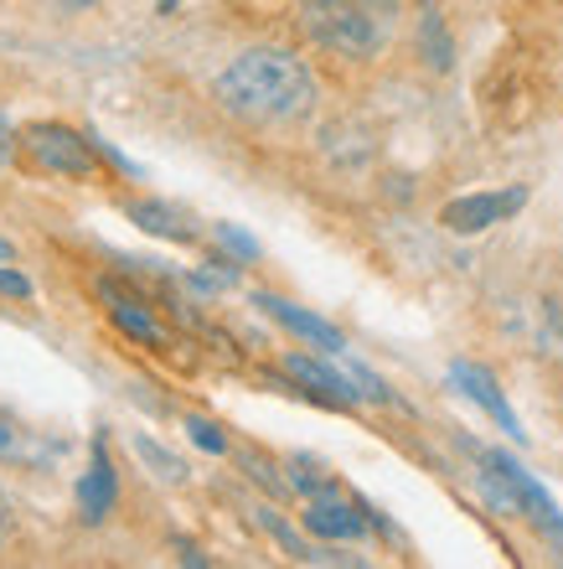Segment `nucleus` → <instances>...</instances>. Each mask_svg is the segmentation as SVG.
I'll use <instances>...</instances> for the list:
<instances>
[{
	"label": "nucleus",
	"instance_id": "nucleus-18",
	"mask_svg": "<svg viewBox=\"0 0 563 569\" xmlns=\"http://www.w3.org/2000/svg\"><path fill=\"white\" fill-rule=\"evenodd\" d=\"M11 528H16V508H11V497L0 492V549L11 543Z\"/></svg>",
	"mask_w": 563,
	"mask_h": 569
},
{
	"label": "nucleus",
	"instance_id": "nucleus-8",
	"mask_svg": "<svg viewBox=\"0 0 563 569\" xmlns=\"http://www.w3.org/2000/svg\"><path fill=\"white\" fill-rule=\"evenodd\" d=\"M450 383H455V389L465 393V399H475V405L486 409L491 420L502 425V430L512 435V440H522L517 415H512V405L502 399V389H496V378H491L486 368H475V362H455V368H450Z\"/></svg>",
	"mask_w": 563,
	"mask_h": 569
},
{
	"label": "nucleus",
	"instance_id": "nucleus-5",
	"mask_svg": "<svg viewBox=\"0 0 563 569\" xmlns=\"http://www.w3.org/2000/svg\"><path fill=\"white\" fill-rule=\"evenodd\" d=\"M305 533H315V539L326 543H356L368 539V508L362 502H346L341 492H321V497H305Z\"/></svg>",
	"mask_w": 563,
	"mask_h": 569
},
{
	"label": "nucleus",
	"instance_id": "nucleus-15",
	"mask_svg": "<svg viewBox=\"0 0 563 569\" xmlns=\"http://www.w3.org/2000/svg\"><path fill=\"white\" fill-rule=\"evenodd\" d=\"M187 435H192L202 450H212V456H223V450H228V435L218 430L212 420H187Z\"/></svg>",
	"mask_w": 563,
	"mask_h": 569
},
{
	"label": "nucleus",
	"instance_id": "nucleus-13",
	"mask_svg": "<svg viewBox=\"0 0 563 569\" xmlns=\"http://www.w3.org/2000/svg\"><path fill=\"white\" fill-rule=\"evenodd\" d=\"M99 296L109 300V316H114V327H119V331H130V337H140V342H150V347H161V342H165V337H161V327L150 321V311H145V306H140V300H134V296H124V290H119L114 280H104V284H99Z\"/></svg>",
	"mask_w": 563,
	"mask_h": 569
},
{
	"label": "nucleus",
	"instance_id": "nucleus-14",
	"mask_svg": "<svg viewBox=\"0 0 563 569\" xmlns=\"http://www.w3.org/2000/svg\"><path fill=\"white\" fill-rule=\"evenodd\" d=\"M134 456H140V461H145V466H150V471H155V477H161V481H187V466H181L177 456H171V450H161V446H155L150 435H134Z\"/></svg>",
	"mask_w": 563,
	"mask_h": 569
},
{
	"label": "nucleus",
	"instance_id": "nucleus-12",
	"mask_svg": "<svg viewBox=\"0 0 563 569\" xmlns=\"http://www.w3.org/2000/svg\"><path fill=\"white\" fill-rule=\"evenodd\" d=\"M62 456V446H47L37 430H27L21 420H11L6 409H0V461L6 466H42Z\"/></svg>",
	"mask_w": 563,
	"mask_h": 569
},
{
	"label": "nucleus",
	"instance_id": "nucleus-6",
	"mask_svg": "<svg viewBox=\"0 0 563 569\" xmlns=\"http://www.w3.org/2000/svg\"><path fill=\"white\" fill-rule=\"evenodd\" d=\"M527 202V187H506V192H471V197H455L445 212H440V223L450 233H486L491 223H506L512 212H522Z\"/></svg>",
	"mask_w": 563,
	"mask_h": 569
},
{
	"label": "nucleus",
	"instance_id": "nucleus-7",
	"mask_svg": "<svg viewBox=\"0 0 563 569\" xmlns=\"http://www.w3.org/2000/svg\"><path fill=\"white\" fill-rule=\"evenodd\" d=\"M114 502H119V471H114V461H109L104 435H93L89 471L78 477V518L99 528V523L109 518V512H114Z\"/></svg>",
	"mask_w": 563,
	"mask_h": 569
},
{
	"label": "nucleus",
	"instance_id": "nucleus-2",
	"mask_svg": "<svg viewBox=\"0 0 563 569\" xmlns=\"http://www.w3.org/2000/svg\"><path fill=\"white\" fill-rule=\"evenodd\" d=\"M393 0H300V27L336 58H378L393 42Z\"/></svg>",
	"mask_w": 563,
	"mask_h": 569
},
{
	"label": "nucleus",
	"instance_id": "nucleus-19",
	"mask_svg": "<svg viewBox=\"0 0 563 569\" xmlns=\"http://www.w3.org/2000/svg\"><path fill=\"white\" fill-rule=\"evenodd\" d=\"M0 259H6V264H11V259H16V249H11V243H6V239H0Z\"/></svg>",
	"mask_w": 563,
	"mask_h": 569
},
{
	"label": "nucleus",
	"instance_id": "nucleus-9",
	"mask_svg": "<svg viewBox=\"0 0 563 569\" xmlns=\"http://www.w3.org/2000/svg\"><path fill=\"white\" fill-rule=\"evenodd\" d=\"M253 300H259V306H264L280 327H290L295 337H305L311 347H321V352H331V358H336V352H346V342H341V331L331 327V321H321V316H311V311H300V306H290V300H280V296H253Z\"/></svg>",
	"mask_w": 563,
	"mask_h": 569
},
{
	"label": "nucleus",
	"instance_id": "nucleus-3",
	"mask_svg": "<svg viewBox=\"0 0 563 569\" xmlns=\"http://www.w3.org/2000/svg\"><path fill=\"white\" fill-rule=\"evenodd\" d=\"M481 456V471H475V487L486 497L491 508L502 512V518H527L537 533H549L553 543H563V518L553 508V497L527 477V466L502 456V450H475Z\"/></svg>",
	"mask_w": 563,
	"mask_h": 569
},
{
	"label": "nucleus",
	"instance_id": "nucleus-4",
	"mask_svg": "<svg viewBox=\"0 0 563 569\" xmlns=\"http://www.w3.org/2000/svg\"><path fill=\"white\" fill-rule=\"evenodd\" d=\"M27 150L42 171H58V177H73V181L93 177V140L68 130V124H31Z\"/></svg>",
	"mask_w": 563,
	"mask_h": 569
},
{
	"label": "nucleus",
	"instance_id": "nucleus-20",
	"mask_svg": "<svg viewBox=\"0 0 563 569\" xmlns=\"http://www.w3.org/2000/svg\"><path fill=\"white\" fill-rule=\"evenodd\" d=\"M161 6H177V0H161Z\"/></svg>",
	"mask_w": 563,
	"mask_h": 569
},
{
	"label": "nucleus",
	"instance_id": "nucleus-10",
	"mask_svg": "<svg viewBox=\"0 0 563 569\" xmlns=\"http://www.w3.org/2000/svg\"><path fill=\"white\" fill-rule=\"evenodd\" d=\"M284 368H290V378L311 383L315 399H326V405H336V409H352L356 393H362V389H352L356 383L352 373H336V368H326V362H315V358H284Z\"/></svg>",
	"mask_w": 563,
	"mask_h": 569
},
{
	"label": "nucleus",
	"instance_id": "nucleus-16",
	"mask_svg": "<svg viewBox=\"0 0 563 569\" xmlns=\"http://www.w3.org/2000/svg\"><path fill=\"white\" fill-rule=\"evenodd\" d=\"M0 296L6 300H31V280L27 274H16L6 259H0Z\"/></svg>",
	"mask_w": 563,
	"mask_h": 569
},
{
	"label": "nucleus",
	"instance_id": "nucleus-1",
	"mask_svg": "<svg viewBox=\"0 0 563 569\" xmlns=\"http://www.w3.org/2000/svg\"><path fill=\"white\" fill-rule=\"evenodd\" d=\"M212 93H218V104L228 114H238L249 124H295L315 109L311 68L295 52H284V47H249V52H238L218 73Z\"/></svg>",
	"mask_w": 563,
	"mask_h": 569
},
{
	"label": "nucleus",
	"instance_id": "nucleus-17",
	"mask_svg": "<svg viewBox=\"0 0 563 569\" xmlns=\"http://www.w3.org/2000/svg\"><path fill=\"white\" fill-rule=\"evenodd\" d=\"M218 239H223L228 249H233V254H243V259H253V254H259V243H253L249 233H238L233 223H223V228H218Z\"/></svg>",
	"mask_w": 563,
	"mask_h": 569
},
{
	"label": "nucleus",
	"instance_id": "nucleus-11",
	"mask_svg": "<svg viewBox=\"0 0 563 569\" xmlns=\"http://www.w3.org/2000/svg\"><path fill=\"white\" fill-rule=\"evenodd\" d=\"M124 212H130V223H140L145 233H155V239H171V243H192L197 239L192 218H187L181 208L155 202V197H134V202H124Z\"/></svg>",
	"mask_w": 563,
	"mask_h": 569
}]
</instances>
